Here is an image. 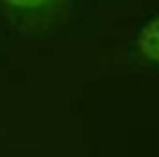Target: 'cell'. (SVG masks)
<instances>
[{"label":"cell","instance_id":"2","mask_svg":"<svg viewBox=\"0 0 159 157\" xmlns=\"http://www.w3.org/2000/svg\"><path fill=\"white\" fill-rule=\"evenodd\" d=\"M136 46H139V53L145 60L159 65V14L155 19H150L143 28H141Z\"/></svg>","mask_w":159,"mask_h":157},{"label":"cell","instance_id":"1","mask_svg":"<svg viewBox=\"0 0 159 157\" xmlns=\"http://www.w3.org/2000/svg\"><path fill=\"white\" fill-rule=\"evenodd\" d=\"M65 2L67 0H0V7L19 28L37 30L56 19Z\"/></svg>","mask_w":159,"mask_h":157}]
</instances>
